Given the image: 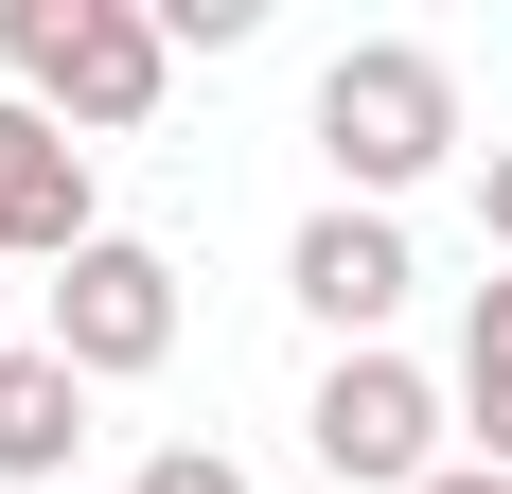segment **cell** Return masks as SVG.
Wrapping results in <instances>:
<instances>
[{
  "mask_svg": "<svg viewBox=\"0 0 512 494\" xmlns=\"http://www.w3.org/2000/svg\"><path fill=\"white\" fill-rule=\"evenodd\" d=\"M318 159H336V195L354 212H407L442 159H460V71L424 36H354L318 71Z\"/></svg>",
  "mask_w": 512,
  "mask_h": 494,
  "instance_id": "7a4b0ae2",
  "label": "cell"
},
{
  "mask_svg": "<svg viewBox=\"0 0 512 494\" xmlns=\"http://www.w3.org/2000/svg\"><path fill=\"white\" fill-rule=\"evenodd\" d=\"M0 353H18V336H0Z\"/></svg>",
  "mask_w": 512,
  "mask_h": 494,
  "instance_id": "7c38bea8",
  "label": "cell"
},
{
  "mask_svg": "<svg viewBox=\"0 0 512 494\" xmlns=\"http://www.w3.org/2000/svg\"><path fill=\"white\" fill-rule=\"evenodd\" d=\"M477 230H495V265H512V142H477Z\"/></svg>",
  "mask_w": 512,
  "mask_h": 494,
  "instance_id": "30bf717a",
  "label": "cell"
},
{
  "mask_svg": "<svg viewBox=\"0 0 512 494\" xmlns=\"http://www.w3.org/2000/svg\"><path fill=\"white\" fill-rule=\"evenodd\" d=\"M106 247V195H89V142L53 124V106L0 89V265H71Z\"/></svg>",
  "mask_w": 512,
  "mask_h": 494,
  "instance_id": "8992f818",
  "label": "cell"
},
{
  "mask_svg": "<svg viewBox=\"0 0 512 494\" xmlns=\"http://www.w3.org/2000/svg\"><path fill=\"white\" fill-rule=\"evenodd\" d=\"M36 336L71 353L89 389H142L159 353H177V265H159L142 230H106V247H71V265H53V318H36Z\"/></svg>",
  "mask_w": 512,
  "mask_h": 494,
  "instance_id": "277c9868",
  "label": "cell"
},
{
  "mask_svg": "<svg viewBox=\"0 0 512 494\" xmlns=\"http://www.w3.org/2000/svg\"><path fill=\"white\" fill-rule=\"evenodd\" d=\"M460 442H477V459L512 477V265H495V283L460 300Z\"/></svg>",
  "mask_w": 512,
  "mask_h": 494,
  "instance_id": "ba28073f",
  "label": "cell"
},
{
  "mask_svg": "<svg viewBox=\"0 0 512 494\" xmlns=\"http://www.w3.org/2000/svg\"><path fill=\"white\" fill-rule=\"evenodd\" d=\"M124 494H248V459H230V442H159Z\"/></svg>",
  "mask_w": 512,
  "mask_h": 494,
  "instance_id": "9c48e42d",
  "label": "cell"
},
{
  "mask_svg": "<svg viewBox=\"0 0 512 494\" xmlns=\"http://www.w3.org/2000/svg\"><path fill=\"white\" fill-rule=\"evenodd\" d=\"M71 442H89V371L53 336L0 353V494H71Z\"/></svg>",
  "mask_w": 512,
  "mask_h": 494,
  "instance_id": "52a82bcc",
  "label": "cell"
},
{
  "mask_svg": "<svg viewBox=\"0 0 512 494\" xmlns=\"http://www.w3.org/2000/svg\"><path fill=\"white\" fill-rule=\"evenodd\" d=\"M442 424H460V389H424L407 353H336L318 406H301L318 477H354V494H424V477H442Z\"/></svg>",
  "mask_w": 512,
  "mask_h": 494,
  "instance_id": "3957f363",
  "label": "cell"
},
{
  "mask_svg": "<svg viewBox=\"0 0 512 494\" xmlns=\"http://www.w3.org/2000/svg\"><path fill=\"white\" fill-rule=\"evenodd\" d=\"M283 300H301L336 353H389V318L424 300V265H407V212H301V247H283Z\"/></svg>",
  "mask_w": 512,
  "mask_h": 494,
  "instance_id": "5b68a950",
  "label": "cell"
},
{
  "mask_svg": "<svg viewBox=\"0 0 512 494\" xmlns=\"http://www.w3.org/2000/svg\"><path fill=\"white\" fill-rule=\"evenodd\" d=\"M424 494H512V477H495V459H442V477H424Z\"/></svg>",
  "mask_w": 512,
  "mask_h": 494,
  "instance_id": "8fae6325",
  "label": "cell"
},
{
  "mask_svg": "<svg viewBox=\"0 0 512 494\" xmlns=\"http://www.w3.org/2000/svg\"><path fill=\"white\" fill-rule=\"evenodd\" d=\"M0 89L53 106L71 142H142L177 89V36H159V0H0Z\"/></svg>",
  "mask_w": 512,
  "mask_h": 494,
  "instance_id": "6da1fadb",
  "label": "cell"
}]
</instances>
